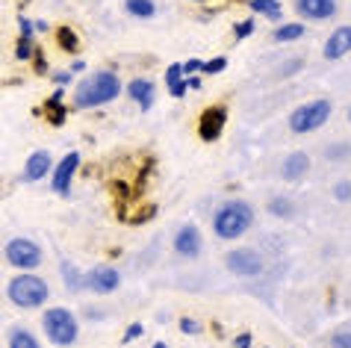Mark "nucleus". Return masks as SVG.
I'll list each match as a JSON object with an SVG mask.
<instances>
[{"instance_id":"1a4fd4ad","label":"nucleus","mask_w":351,"mask_h":348,"mask_svg":"<svg viewBox=\"0 0 351 348\" xmlns=\"http://www.w3.org/2000/svg\"><path fill=\"white\" fill-rule=\"evenodd\" d=\"M77 169H80V153H77V151L65 153V157L53 166V180H51V186H53L56 195H68V192H71V183H74Z\"/></svg>"},{"instance_id":"f704fd0d","label":"nucleus","mask_w":351,"mask_h":348,"mask_svg":"<svg viewBox=\"0 0 351 348\" xmlns=\"http://www.w3.org/2000/svg\"><path fill=\"white\" fill-rule=\"evenodd\" d=\"M233 345H237V348H251V334H239Z\"/></svg>"},{"instance_id":"f3484780","label":"nucleus","mask_w":351,"mask_h":348,"mask_svg":"<svg viewBox=\"0 0 351 348\" xmlns=\"http://www.w3.org/2000/svg\"><path fill=\"white\" fill-rule=\"evenodd\" d=\"M165 86H169V92L174 95V98H183L189 89H186V74H183L180 62L169 65V71H165Z\"/></svg>"},{"instance_id":"393cba45","label":"nucleus","mask_w":351,"mask_h":348,"mask_svg":"<svg viewBox=\"0 0 351 348\" xmlns=\"http://www.w3.org/2000/svg\"><path fill=\"white\" fill-rule=\"evenodd\" d=\"M56 38H60V45L65 47V51H77V47H80L74 30H68V27H60V30H56Z\"/></svg>"},{"instance_id":"79ce46f5","label":"nucleus","mask_w":351,"mask_h":348,"mask_svg":"<svg viewBox=\"0 0 351 348\" xmlns=\"http://www.w3.org/2000/svg\"><path fill=\"white\" fill-rule=\"evenodd\" d=\"M195 3H204V0H195Z\"/></svg>"},{"instance_id":"4c0bfd02","label":"nucleus","mask_w":351,"mask_h":348,"mask_svg":"<svg viewBox=\"0 0 351 348\" xmlns=\"http://www.w3.org/2000/svg\"><path fill=\"white\" fill-rule=\"evenodd\" d=\"M186 89H201V80H198V77H189V80H186Z\"/></svg>"},{"instance_id":"dca6fc26","label":"nucleus","mask_w":351,"mask_h":348,"mask_svg":"<svg viewBox=\"0 0 351 348\" xmlns=\"http://www.w3.org/2000/svg\"><path fill=\"white\" fill-rule=\"evenodd\" d=\"M310 171V157L304 151H295V153H289V157L284 160V169H280V174H284V180H289V183H295V180H301L304 174Z\"/></svg>"},{"instance_id":"a19ab883","label":"nucleus","mask_w":351,"mask_h":348,"mask_svg":"<svg viewBox=\"0 0 351 348\" xmlns=\"http://www.w3.org/2000/svg\"><path fill=\"white\" fill-rule=\"evenodd\" d=\"M348 121H351V110H348Z\"/></svg>"},{"instance_id":"0eeeda50","label":"nucleus","mask_w":351,"mask_h":348,"mask_svg":"<svg viewBox=\"0 0 351 348\" xmlns=\"http://www.w3.org/2000/svg\"><path fill=\"white\" fill-rule=\"evenodd\" d=\"M224 266H228V272L237 275V277H257L263 272V257L251 248H237L224 257Z\"/></svg>"},{"instance_id":"b1692460","label":"nucleus","mask_w":351,"mask_h":348,"mask_svg":"<svg viewBox=\"0 0 351 348\" xmlns=\"http://www.w3.org/2000/svg\"><path fill=\"white\" fill-rule=\"evenodd\" d=\"M251 9L254 12H263V15H269L271 21H280V6H278V0H248Z\"/></svg>"},{"instance_id":"f257e3e1","label":"nucleus","mask_w":351,"mask_h":348,"mask_svg":"<svg viewBox=\"0 0 351 348\" xmlns=\"http://www.w3.org/2000/svg\"><path fill=\"white\" fill-rule=\"evenodd\" d=\"M121 95V80L115 71H95L89 77H83L74 89V106L77 110H95L115 101Z\"/></svg>"},{"instance_id":"473e14b6","label":"nucleus","mask_w":351,"mask_h":348,"mask_svg":"<svg viewBox=\"0 0 351 348\" xmlns=\"http://www.w3.org/2000/svg\"><path fill=\"white\" fill-rule=\"evenodd\" d=\"M180 69H183V74H195V71H204V62L201 60H189V62H183Z\"/></svg>"},{"instance_id":"c9c22d12","label":"nucleus","mask_w":351,"mask_h":348,"mask_svg":"<svg viewBox=\"0 0 351 348\" xmlns=\"http://www.w3.org/2000/svg\"><path fill=\"white\" fill-rule=\"evenodd\" d=\"M298 69H301V60H292V62L284 65V71H280V74H295Z\"/></svg>"},{"instance_id":"aec40b11","label":"nucleus","mask_w":351,"mask_h":348,"mask_svg":"<svg viewBox=\"0 0 351 348\" xmlns=\"http://www.w3.org/2000/svg\"><path fill=\"white\" fill-rule=\"evenodd\" d=\"M124 9H128V15H133V18H151L157 12L154 0H124Z\"/></svg>"},{"instance_id":"a878e982","label":"nucleus","mask_w":351,"mask_h":348,"mask_svg":"<svg viewBox=\"0 0 351 348\" xmlns=\"http://www.w3.org/2000/svg\"><path fill=\"white\" fill-rule=\"evenodd\" d=\"M33 53H36L33 38H18V47H15V56H18V60H30Z\"/></svg>"},{"instance_id":"2f4dec72","label":"nucleus","mask_w":351,"mask_h":348,"mask_svg":"<svg viewBox=\"0 0 351 348\" xmlns=\"http://www.w3.org/2000/svg\"><path fill=\"white\" fill-rule=\"evenodd\" d=\"M180 331H183V334H198L201 325L195 322V319H180Z\"/></svg>"},{"instance_id":"39448f33","label":"nucleus","mask_w":351,"mask_h":348,"mask_svg":"<svg viewBox=\"0 0 351 348\" xmlns=\"http://www.w3.org/2000/svg\"><path fill=\"white\" fill-rule=\"evenodd\" d=\"M328 119H330V101H325V98L307 101V103H301L298 110H292V115H289V130L298 133V136H301V133H313Z\"/></svg>"},{"instance_id":"ddd939ff","label":"nucleus","mask_w":351,"mask_h":348,"mask_svg":"<svg viewBox=\"0 0 351 348\" xmlns=\"http://www.w3.org/2000/svg\"><path fill=\"white\" fill-rule=\"evenodd\" d=\"M53 169V162H51V153L47 151H33L30 157H27L24 162V171H21V180L24 183H38V180H45V174Z\"/></svg>"},{"instance_id":"2eb2a0df","label":"nucleus","mask_w":351,"mask_h":348,"mask_svg":"<svg viewBox=\"0 0 351 348\" xmlns=\"http://www.w3.org/2000/svg\"><path fill=\"white\" fill-rule=\"evenodd\" d=\"M128 95H130L136 103H139L142 112H148L151 106H154V83L145 80V77H136V80L128 83Z\"/></svg>"},{"instance_id":"412c9836","label":"nucleus","mask_w":351,"mask_h":348,"mask_svg":"<svg viewBox=\"0 0 351 348\" xmlns=\"http://www.w3.org/2000/svg\"><path fill=\"white\" fill-rule=\"evenodd\" d=\"M60 272H62V280H65V286L71 289V293H77V289H83V275L77 272V266H74V263H68V260H62Z\"/></svg>"},{"instance_id":"cd10ccee","label":"nucleus","mask_w":351,"mask_h":348,"mask_svg":"<svg viewBox=\"0 0 351 348\" xmlns=\"http://www.w3.org/2000/svg\"><path fill=\"white\" fill-rule=\"evenodd\" d=\"M330 348H351V331H339L330 340Z\"/></svg>"},{"instance_id":"7ed1b4c3","label":"nucleus","mask_w":351,"mask_h":348,"mask_svg":"<svg viewBox=\"0 0 351 348\" xmlns=\"http://www.w3.org/2000/svg\"><path fill=\"white\" fill-rule=\"evenodd\" d=\"M47 295H51V289H47L45 280L33 272L15 275L6 286V298L15 307H21V310H36V307H42L47 301Z\"/></svg>"},{"instance_id":"72a5a7b5","label":"nucleus","mask_w":351,"mask_h":348,"mask_svg":"<svg viewBox=\"0 0 351 348\" xmlns=\"http://www.w3.org/2000/svg\"><path fill=\"white\" fill-rule=\"evenodd\" d=\"M142 334H145V327H142V325H130V327H128V334H124V343H133L136 336H142Z\"/></svg>"},{"instance_id":"6e6552de","label":"nucleus","mask_w":351,"mask_h":348,"mask_svg":"<svg viewBox=\"0 0 351 348\" xmlns=\"http://www.w3.org/2000/svg\"><path fill=\"white\" fill-rule=\"evenodd\" d=\"M119 284H121L119 269H112V266H106V263L95 266V269H89V272L83 275V286L92 289V293H97V295L115 293V289H119Z\"/></svg>"},{"instance_id":"4be33fe9","label":"nucleus","mask_w":351,"mask_h":348,"mask_svg":"<svg viewBox=\"0 0 351 348\" xmlns=\"http://www.w3.org/2000/svg\"><path fill=\"white\" fill-rule=\"evenodd\" d=\"M304 36V24H280L275 33H271V38L275 42H295V38Z\"/></svg>"},{"instance_id":"9d476101","label":"nucleus","mask_w":351,"mask_h":348,"mask_svg":"<svg viewBox=\"0 0 351 348\" xmlns=\"http://www.w3.org/2000/svg\"><path fill=\"white\" fill-rule=\"evenodd\" d=\"M224 119H228V112L221 110V106H210V110L201 112L198 119V136L204 142H216L224 130Z\"/></svg>"},{"instance_id":"423d86ee","label":"nucleus","mask_w":351,"mask_h":348,"mask_svg":"<svg viewBox=\"0 0 351 348\" xmlns=\"http://www.w3.org/2000/svg\"><path fill=\"white\" fill-rule=\"evenodd\" d=\"M3 254H6V263L9 266H15V269H21V272H33V269L42 266V248H38L33 239H27V236H15V239H9L6 248H3Z\"/></svg>"},{"instance_id":"20e7f679","label":"nucleus","mask_w":351,"mask_h":348,"mask_svg":"<svg viewBox=\"0 0 351 348\" xmlns=\"http://www.w3.org/2000/svg\"><path fill=\"white\" fill-rule=\"evenodd\" d=\"M42 327H45V336L51 340L56 348H68L77 343L80 336V325H77V316L65 307H51L45 310L42 316Z\"/></svg>"},{"instance_id":"58836bf2","label":"nucleus","mask_w":351,"mask_h":348,"mask_svg":"<svg viewBox=\"0 0 351 348\" xmlns=\"http://www.w3.org/2000/svg\"><path fill=\"white\" fill-rule=\"evenodd\" d=\"M337 153H351V148H328V157H337Z\"/></svg>"},{"instance_id":"ea45409f","label":"nucleus","mask_w":351,"mask_h":348,"mask_svg":"<svg viewBox=\"0 0 351 348\" xmlns=\"http://www.w3.org/2000/svg\"><path fill=\"white\" fill-rule=\"evenodd\" d=\"M151 348H169V345H165V343H154Z\"/></svg>"},{"instance_id":"7c9ffc66","label":"nucleus","mask_w":351,"mask_h":348,"mask_svg":"<svg viewBox=\"0 0 351 348\" xmlns=\"http://www.w3.org/2000/svg\"><path fill=\"white\" fill-rule=\"evenodd\" d=\"M18 30H21V38H33V21L30 18H18Z\"/></svg>"},{"instance_id":"f8f14e48","label":"nucleus","mask_w":351,"mask_h":348,"mask_svg":"<svg viewBox=\"0 0 351 348\" xmlns=\"http://www.w3.org/2000/svg\"><path fill=\"white\" fill-rule=\"evenodd\" d=\"M201 230L195 225H183L178 234H174V251H178L180 257H198L201 254Z\"/></svg>"},{"instance_id":"bb28decb","label":"nucleus","mask_w":351,"mask_h":348,"mask_svg":"<svg viewBox=\"0 0 351 348\" xmlns=\"http://www.w3.org/2000/svg\"><path fill=\"white\" fill-rule=\"evenodd\" d=\"M224 69H228V60H224V56H216V60L204 62V74H221Z\"/></svg>"},{"instance_id":"6ab92c4d","label":"nucleus","mask_w":351,"mask_h":348,"mask_svg":"<svg viewBox=\"0 0 351 348\" xmlns=\"http://www.w3.org/2000/svg\"><path fill=\"white\" fill-rule=\"evenodd\" d=\"M269 212L271 216H278V219H292L295 216V204H292L289 198H284V195H275L269 201Z\"/></svg>"},{"instance_id":"e433bc0d","label":"nucleus","mask_w":351,"mask_h":348,"mask_svg":"<svg viewBox=\"0 0 351 348\" xmlns=\"http://www.w3.org/2000/svg\"><path fill=\"white\" fill-rule=\"evenodd\" d=\"M53 80L60 83V86H65V83H71V71H62V74H53Z\"/></svg>"},{"instance_id":"a211bd4d","label":"nucleus","mask_w":351,"mask_h":348,"mask_svg":"<svg viewBox=\"0 0 351 348\" xmlns=\"http://www.w3.org/2000/svg\"><path fill=\"white\" fill-rule=\"evenodd\" d=\"M9 348H42V345H38L33 331H27V327H12V331H9Z\"/></svg>"},{"instance_id":"4468645a","label":"nucleus","mask_w":351,"mask_h":348,"mask_svg":"<svg viewBox=\"0 0 351 348\" xmlns=\"http://www.w3.org/2000/svg\"><path fill=\"white\" fill-rule=\"evenodd\" d=\"M322 53H325V60H343L346 53H351V24L337 27V30L328 36Z\"/></svg>"},{"instance_id":"9b49d317","label":"nucleus","mask_w":351,"mask_h":348,"mask_svg":"<svg viewBox=\"0 0 351 348\" xmlns=\"http://www.w3.org/2000/svg\"><path fill=\"white\" fill-rule=\"evenodd\" d=\"M295 12L307 21H328L337 15V0H295Z\"/></svg>"},{"instance_id":"c756f323","label":"nucleus","mask_w":351,"mask_h":348,"mask_svg":"<svg viewBox=\"0 0 351 348\" xmlns=\"http://www.w3.org/2000/svg\"><path fill=\"white\" fill-rule=\"evenodd\" d=\"M251 33H254V21H251V18H248V21H239L237 27H233V36H237V38H245Z\"/></svg>"},{"instance_id":"c85d7f7f","label":"nucleus","mask_w":351,"mask_h":348,"mask_svg":"<svg viewBox=\"0 0 351 348\" xmlns=\"http://www.w3.org/2000/svg\"><path fill=\"white\" fill-rule=\"evenodd\" d=\"M334 198L337 201H348L351 198V183L348 180H339L337 186H334Z\"/></svg>"},{"instance_id":"5701e85b","label":"nucleus","mask_w":351,"mask_h":348,"mask_svg":"<svg viewBox=\"0 0 351 348\" xmlns=\"http://www.w3.org/2000/svg\"><path fill=\"white\" fill-rule=\"evenodd\" d=\"M62 95H65L62 89H56V95H53V98L45 103V110L51 112V121H53V124H62V121H65V110H62Z\"/></svg>"},{"instance_id":"f03ea898","label":"nucleus","mask_w":351,"mask_h":348,"mask_svg":"<svg viewBox=\"0 0 351 348\" xmlns=\"http://www.w3.org/2000/svg\"><path fill=\"white\" fill-rule=\"evenodd\" d=\"M254 225V210L245 201H224L213 216V230L219 239H239L245 230Z\"/></svg>"}]
</instances>
